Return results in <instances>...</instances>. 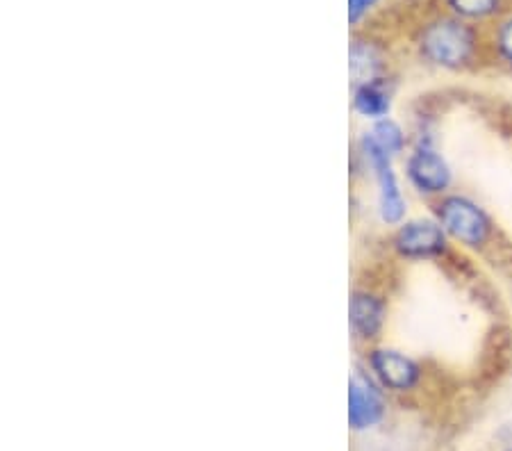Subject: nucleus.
Masks as SVG:
<instances>
[{
    "instance_id": "obj_1",
    "label": "nucleus",
    "mask_w": 512,
    "mask_h": 451,
    "mask_svg": "<svg viewBox=\"0 0 512 451\" xmlns=\"http://www.w3.org/2000/svg\"><path fill=\"white\" fill-rule=\"evenodd\" d=\"M419 55L424 62L444 71L467 69L476 60L481 48V35L474 23L453 14L437 16L428 21L417 39Z\"/></svg>"
},
{
    "instance_id": "obj_2",
    "label": "nucleus",
    "mask_w": 512,
    "mask_h": 451,
    "mask_svg": "<svg viewBox=\"0 0 512 451\" xmlns=\"http://www.w3.org/2000/svg\"><path fill=\"white\" fill-rule=\"evenodd\" d=\"M435 219L440 221L451 242L467 249H483L494 237V221L481 203L465 194H447L435 205Z\"/></svg>"
},
{
    "instance_id": "obj_3",
    "label": "nucleus",
    "mask_w": 512,
    "mask_h": 451,
    "mask_svg": "<svg viewBox=\"0 0 512 451\" xmlns=\"http://www.w3.org/2000/svg\"><path fill=\"white\" fill-rule=\"evenodd\" d=\"M406 178L421 196H447L453 185V169L437 151L431 135H421L406 158Z\"/></svg>"
},
{
    "instance_id": "obj_4",
    "label": "nucleus",
    "mask_w": 512,
    "mask_h": 451,
    "mask_svg": "<svg viewBox=\"0 0 512 451\" xmlns=\"http://www.w3.org/2000/svg\"><path fill=\"white\" fill-rule=\"evenodd\" d=\"M449 237L440 226V221L433 219H406L396 228L394 246L403 258L408 260H431L442 256L449 246Z\"/></svg>"
},
{
    "instance_id": "obj_5",
    "label": "nucleus",
    "mask_w": 512,
    "mask_h": 451,
    "mask_svg": "<svg viewBox=\"0 0 512 451\" xmlns=\"http://www.w3.org/2000/svg\"><path fill=\"white\" fill-rule=\"evenodd\" d=\"M385 415V401L365 372H355L349 385V422L355 431L376 426Z\"/></svg>"
},
{
    "instance_id": "obj_6",
    "label": "nucleus",
    "mask_w": 512,
    "mask_h": 451,
    "mask_svg": "<svg viewBox=\"0 0 512 451\" xmlns=\"http://www.w3.org/2000/svg\"><path fill=\"white\" fill-rule=\"evenodd\" d=\"M371 369L385 388L406 392L412 390L421 379V367L417 360L396 349H378L371 354Z\"/></svg>"
},
{
    "instance_id": "obj_7",
    "label": "nucleus",
    "mask_w": 512,
    "mask_h": 451,
    "mask_svg": "<svg viewBox=\"0 0 512 451\" xmlns=\"http://www.w3.org/2000/svg\"><path fill=\"white\" fill-rule=\"evenodd\" d=\"M378 178V210L387 226H401L406 221L408 203L403 196L399 178L394 174L392 162H378L371 167Z\"/></svg>"
},
{
    "instance_id": "obj_8",
    "label": "nucleus",
    "mask_w": 512,
    "mask_h": 451,
    "mask_svg": "<svg viewBox=\"0 0 512 451\" xmlns=\"http://www.w3.org/2000/svg\"><path fill=\"white\" fill-rule=\"evenodd\" d=\"M406 133L399 123L392 121L390 117L376 121V126L371 128V133L362 139V149H365V155L369 162L376 160H394L406 151Z\"/></svg>"
},
{
    "instance_id": "obj_9",
    "label": "nucleus",
    "mask_w": 512,
    "mask_h": 451,
    "mask_svg": "<svg viewBox=\"0 0 512 451\" xmlns=\"http://www.w3.org/2000/svg\"><path fill=\"white\" fill-rule=\"evenodd\" d=\"M385 319V306L369 294H355L351 299V324L362 338H374L381 331Z\"/></svg>"
},
{
    "instance_id": "obj_10",
    "label": "nucleus",
    "mask_w": 512,
    "mask_h": 451,
    "mask_svg": "<svg viewBox=\"0 0 512 451\" xmlns=\"http://www.w3.org/2000/svg\"><path fill=\"white\" fill-rule=\"evenodd\" d=\"M449 14L465 19L469 23H481V21H497L501 14L508 12L506 0H444Z\"/></svg>"
},
{
    "instance_id": "obj_11",
    "label": "nucleus",
    "mask_w": 512,
    "mask_h": 451,
    "mask_svg": "<svg viewBox=\"0 0 512 451\" xmlns=\"http://www.w3.org/2000/svg\"><path fill=\"white\" fill-rule=\"evenodd\" d=\"M392 108V98L390 92H387L383 82H365V85L358 87V92H355V110L360 114H365L369 119H387V114H390Z\"/></svg>"
},
{
    "instance_id": "obj_12",
    "label": "nucleus",
    "mask_w": 512,
    "mask_h": 451,
    "mask_svg": "<svg viewBox=\"0 0 512 451\" xmlns=\"http://www.w3.org/2000/svg\"><path fill=\"white\" fill-rule=\"evenodd\" d=\"M490 48L499 64H503L508 71H512V10L501 14L492 26L490 35Z\"/></svg>"
},
{
    "instance_id": "obj_13",
    "label": "nucleus",
    "mask_w": 512,
    "mask_h": 451,
    "mask_svg": "<svg viewBox=\"0 0 512 451\" xmlns=\"http://www.w3.org/2000/svg\"><path fill=\"white\" fill-rule=\"evenodd\" d=\"M378 69H381V55H378L374 46L362 44V41H358V44H355L353 51H351L353 76L358 78L362 85H365V82L376 80Z\"/></svg>"
},
{
    "instance_id": "obj_14",
    "label": "nucleus",
    "mask_w": 512,
    "mask_h": 451,
    "mask_svg": "<svg viewBox=\"0 0 512 451\" xmlns=\"http://www.w3.org/2000/svg\"><path fill=\"white\" fill-rule=\"evenodd\" d=\"M378 0H349V16L351 21H358L371 5H376Z\"/></svg>"
},
{
    "instance_id": "obj_15",
    "label": "nucleus",
    "mask_w": 512,
    "mask_h": 451,
    "mask_svg": "<svg viewBox=\"0 0 512 451\" xmlns=\"http://www.w3.org/2000/svg\"><path fill=\"white\" fill-rule=\"evenodd\" d=\"M506 451H512V447H510V449H506Z\"/></svg>"
}]
</instances>
